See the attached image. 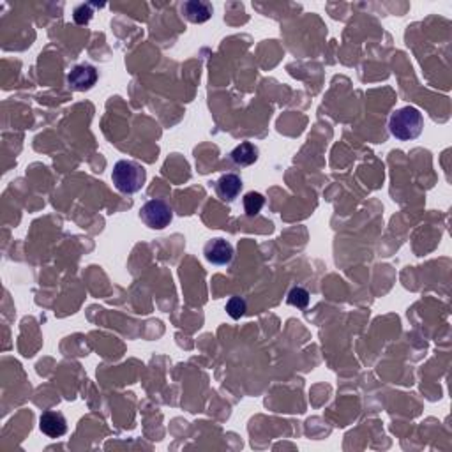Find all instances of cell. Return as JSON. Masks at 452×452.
Instances as JSON below:
<instances>
[{"label":"cell","mask_w":452,"mask_h":452,"mask_svg":"<svg viewBox=\"0 0 452 452\" xmlns=\"http://www.w3.org/2000/svg\"><path fill=\"white\" fill-rule=\"evenodd\" d=\"M111 180H114L115 188L124 195H135L145 186L147 180V170L142 164L135 163V161H127L122 159L118 161L111 171Z\"/></svg>","instance_id":"2"},{"label":"cell","mask_w":452,"mask_h":452,"mask_svg":"<svg viewBox=\"0 0 452 452\" xmlns=\"http://www.w3.org/2000/svg\"><path fill=\"white\" fill-rule=\"evenodd\" d=\"M265 205V198L260 193H248L244 196V211L249 217L258 216Z\"/></svg>","instance_id":"10"},{"label":"cell","mask_w":452,"mask_h":452,"mask_svg":"<svg viewBox=\"0 0 452 452\" xmlns=\"http://www.w3.org/2000/svg\"><path fill=\"white\" fill-rule=\"evenodd\" d=\"M73 17H74V21H76L78 25L89 23V21L92 20V17H94V6L92 4L78 6V8L74 9Z\"/></svg>","instance_id":"13"},{"label":"cell","mask_w":452,"mask_h":452,"mask_svg":"<svg viewBox=\"0 0 452 452\" xmlns=\"http://www.w3.org/2000/svg\"><path fill=\"white\" fill-rule=\"evenodd\" d=\"M233 163L237 166H249V164L257 163L258 159V147L252 145L251 142H242L241 145H237L230 154Z\"/></svg>","instance_id":"9"},{"label":"cell","mask_w":452,"mask_h":452,"mask_svg":"<svg viewBox=\"0 0 452 452\" xmlns=\"http://www.w3.org/2000/svg\"><path fill=\"white\" fill-rule=\"evenodd\" d=\"M424 129V117L413 106H405L396 110L389 118V131L394 138L401 142L416 140Z\"/></svg>","instance_id":"1"},{"label":"cell","mask_w":452,"mask_h":452,"mask_svg":"<svg viewBox=\"0 0 452 452\" xmlns=\"http://www.w3.org/2000/svg\"><path fill=\"white\" fill-rule=\"evenodd\" d=\"M204 255L212 265H228L233 260V246L224 239H212L205 244Z\"/></svg>","instance_id":"5"},{"label":"cell","mask_w":452,"mask_h":452,"mask_svg":"<svg viewBox=\"0 0 452 452\" xmlns=\"http://www.w3.org/2000/svg\"><path fill=\"white\" fill-rule=\"evenodd\" d=\"M96 82H98V71L90 64L74 65L71 73L67 74V83L71 85V89L78 90V92L90 90L96 85Z\"/></svg>","instance_id":"4"},{"label":"cell","mask_w":452,"mask_h":452,"mask_svg":"<svg viewBox=\"0 0 452 452\" xmlns=\"http://www.w3.org/2000/svg\"><path fill=\"white\" fill-rule=\"evenodd\" d=\"M140 217L149 228L152 230H163L166 228L168 224L173 219V211H171L170 205L164 200H149L147 204L140 208Z\"/></svg>","instance_id":"3"},{"label":"cell","mask_w":452,"mask_h":452,"mask_svg":"<svg viewBox=\"0 0 452 452\" xmlns=\"http://www.w3.org/2000/svg\"><path fill=\"white\" fill-rule=\"evenodd\" d=\"M180 9H182L184 17L188 18L191 23H205L212 17V6L208 2H202V0L184 2Z\"/></svg>","instance_id":"8"},{"label":"cell","mask_w":452,"mask_h":452,"mask_svg":"<svg viewBox=\"0 0 452 452\" xmlns=\"http://www.w3.org/2000/svg\"><path fill=\"white\" fill-rule=\"evenodd\" d=\"M288 304L304 310L305 305L310 304V292L305 288H302V286H295V288H292V292L288 294Z\"/></svg>","instance_id":"11"},{"label":"cell","mask_w":452,"mask_h":452,"mask_svg":"<svg viewBox=\"0 0 452 452\" xmlns=\"http://www.w3.org/2000/svg\"><path fill=\"white\" fill-rule=\"evenodd\" d=\"M242 191V179L237 173H224L216 182V193L221 200L233 202Z\"/></svg>","instance_id":"7"},{"label":"cell","mask_w":452,"mask_h":452,"mask_svg":"<svg viewBox=\"0 0 452 452\" xmlns=\"http://www.w3.org/2000/svg\"><path fill=\"white\" fill-rule=\"evenodd\" d=\"M39 428L48 438H61L67 431V420L61 411L48 410L39 419Z\"/></svg>","instance_id":"6"},{"label":"cell","mask_w":452,"mask_h":452,"mask_svg":"<svg viewBox=\"0 0 452 452\" xmlns=\"http://www.w3.org/2000/svg\"><path fill=\"white\" fill-rule=\"evenodd\" d=\"M246 311H248V304H246L244 299L239 297V295H235V297H232L226 302V313H228L233 320H239V318L244 316Z\"/></svg>","instance_id":"12"}]
</instances>
